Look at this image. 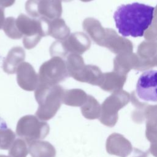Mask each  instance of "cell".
<instances>
[{
  "mask_svg": "<svg viewBox=\"0 0 157 157\" xmlns=\"http://www.w3.org/2000/svg\"><path fill=\"white\" fill-rule=\"evenodd\" d=\"M155 7L139 2L122 4L113 14L116 27L123 37H142L154 18Z\"/></svg>",
  "mask_w": 157,
  "mask_h": 157,
  "instance_id": "1",
  "label": "cell"
},
{
  "mask_svg": "<svg viewBox=\"0 0 157 157\" xmlns=\"http://www.w3.org/2000/svg\"><path fill=\"white\" fill-rule=\"evenodd\" d=\"M64 88L59 85H48L39 83L35 90L34 96L39 104L35 114L42 121L52 118L63 103Z\"/></svg>",
  "mask_w": 157,
  "mask_h": 157,
  "instance_id": "2",
  "label": "cell"
},
{
  "mask_svg": "<svg viewBox=\"0 0 157 157\" xmlns=\"http://www.w3.org/2000/svg\"><path fill=\"white\" fill-rule=\"evenodd\" d=\"M48 20L30 18L20 14L16 19V25L23 37V44L26 49L34 48L42 37L48 36Z\"/></svg>",
  "mask_w": 157,
  "mask_h": 157,
  "instance_id": "3",
  "label": "cell"
},
{
  "mask_svg": "<svg viewBox=\"0 0 157 157\" xmlns=\"http://www.w3.org/2000/svg\"><path fill=\"white\" fill-rule=\"evenodd\" d=\"M48 124L33 115L21 117L16 127L17 134L27 142V144L44 139L49 133Z\"/></svg>",
  "mask_w": 157,
  "mask_h": 157,
  "instance_id": "4",
  "label": "cell"
},
{
  "mask_svg": "<svg viewBox=\"0 0 157 157\" xmlns=\"http://www.w3.org/2000/svg\"><path fill=\"white\" fill-rule=\"evenodd\" d=\"M91 41L86 34L82 32L74 33L63 40L55 41L50 48L52 56H65L68 53L82 55L88 50Z\"/></svg>",
  "mask_w": 157,
  "mask_h": 157,
  "instance_id": "5",
  "label": "cell"
},
{
  "mask_svg": "<svg viewBox=\"0 0 157 157\" xmlns=\"http://www.w3.org/2000/svg\"><path fill=\"white\" fill-rule=\"evenodd\" d=\"M129 94L124 91H117L107 98L101 105L99 118L100 122L108 127L114 126L118 119V111L129 101Z\"/></svg>",
  "mask_w": 157,
  "mask_h": 157,
  "instance_id": "6",
  "label": "cell"
},
{
  "mask_svg": "<svg viewBox=\"0 0 157 157\" xmlns=\"http://www.w3.org/2000/svg\"><path fill=\"white\" fill-rule=\"evenodd\" d=\"M39 83L51 85H58L69 75L66 61L59 56H53L44 62L39 72Z\"/></svg>",
  "mask_w": 157,
  "mask_h": 157,
  "instance_id": "7",
  "label": "cell"
},
{
  "mask_svg": "<svg viewBox=\"0 0 157 157\" xmlns=\"http://www.w3.org/2000/svg\"><path fill=\"white\" fill-rule=\"evenodd\" d=\"M25 9L34 18L53 20L60 18L62 14L61 0H28Z\"/></svg>",
  "mask_w": 157,
  "mask_h": 157,
  "instance_id": "8",
  "label": "cell"
},
{
  "mask_svg": "<svg viewBox=\"0 0 157 157\" xmlns=\"http://www.w3.org/2000/svg\"><path fill=\"white\" fill-rule=\"evenodd\" d=\"M136 92L144 101L157 102V71L143 72L137 80Z\"/></svg>",
  "mask_w": 157,
  "mask_h": 157,
  "instance_id": "9",
  "label": "cell"
},
{
  "mask_svg": "<svg viewBox=\"0 0 157 157\" xmlns=\"http://www.w3.org/2000/svg\"><path fill=\"white\" fill-rule=\"evenodd\" d=\"M17 81L20 88L31 91L39 84V75L33 67L27 62H23L17 69Z\"/></svg>",
  "mask_w": 157,
  "mask_h": 157,
  "instance_id": "10",
  "label": "cell"
},
{
  "mask_svg": "<svg viewBox=\"0 0 157 157\" xmlns=\"http://www.w3.org/2000/svg\"><path fill=\"white\" fill-rule=\"evenodd\" d=\"M105 148L110 155L119 157H128L132 151L133 147L127 139L119 133H112L107 139Z\"/></svg>",
  "mask_w": 157,
  "mask_h": 157,
  "instance_id": "11",
  "label": "cell"
},
{
  "mask_svg": "<svg viewBox=\"0 0 157 157\" xmlns=\"http://www.w3.org/2000/svg\"><path fill=\"white\" fill-rule=\"evenodd\" d=\"M25 58V52L20 47L12 48L4 58L2 69L5 72L12 74L17 72L18 66L24 62Z\"/></svg>",
  "mask_w": 157,
  "mask_h": 157,
  "instance_id": "12",
  "label": "cell"
},
{
  "mask_svg": "<svg viewBox=\"0 0 157 157\" xmlns=\"http://www.w3.org/2000/svg\"><path fill=\"white\" fill-rule=\"evenodd\" d=\"M83 28L97 44L102 46L105 36V29L101 25L99 21L93 18H87L83 22Z\"/></svg>",
  "mask_w": 157,
  "mask_h": 157,
  "instance_id": "13",
  "label": "cell"
},
{
  "mask_svg": "<svg viewBox=\"0 0 157 157\" xmlns=\"http://www.w3.org/2000/svg\"><path fill=\"white\" fill-rule=\"evenodd\" d=\"M29 153L31 157H55L56 150L47 141L35 140L28 144Z\"/></svg>",
  "mask_w": 157,
  "mask_h": 157,
  "instance_id": "14",
  "label": "cell"
},
{
  "mask_svg": "<svg viewBox=\"0 0 157 157\" xmlns=\"http://www.w3.org/2000/svg\"><path fill=\"white\" fill-rule=\"evenodd\" d=\"M47 33L58 40H63L70 35V29L63 19L58 18L48 20Z\"/></svg>",
  "mask_w": 157,
  "mask_h": 157,
  "instance_id": "15",
  "label": "cell"
},
{
  "mask_svg": "<svg viewBox=\"0 0 157 157\" xmlns=\"http://www.w3.org/2000/svg\"><path fill=\"white\" fill-rule=\"evenodd\" d=\"M102 74L101 70L96 66L85 65L75 80L86 82L93 85H99Z\"/></svg>",
  "mask_w": 157,
  "mask_h": 157,
  "instance_id": "16",
  "label": "cell"
},
{
  "mask_svg": "<svg viewBox=\"0 0 157 157\" xmlns=\"http://www.w3.org/2000/svg\"><path fill=\"white\" fill-rule=\"evenodd\" d=\"M88 95L82 90L74 88L64 90L63 103L72 107H81L86 101Z\"/></svg>",
  "mask_w": 157,
  "mask_h": 157,
  "instance_id": "17",
  "label": "cell"
},
{
  "mask_svg": "<svg viewBox=\"0 0 157 157\" xmlns=\"http://www.w3.org/2000/svg\"><path fill=\"white\" fill-rule=\"evenodd\" d=\"M82 115L86 119L94 120L99 118L101 106L98 101L92 96L88 95L86 101L80 107Z\"/></svg>",
  "mask_w": 157,
  "mask_h": 157,
  "instance_id": "18",
  "label": "cell"
},
{
  "mask_svg": "<svg viewBox=\"0 0 157 157\" xmlns=\"http://www.w3.org/2000/svg\"><path fill=\"white\" fill-rule=\"evenodd\" d=\"M66 64L69 75L74 79L79 75L85 66L83 58L80 55L75 53H70L67 56Z\"/></svg>",
  "mask_w": 157,
  "mask_h": 157,
  "instance_id": "19",
  "label": "cell"
},
{
  "mask_svg": "<svg viewBox=\"0 0 157 157\" xmlns=\"http://www.w3.org/2000/svg\"><path fill=\"white\" fill-rule=\"evenodd\" d=\"M15 139V134L8 128L6 123L0 118V149H9Z\"/></svg>",
  "mask_w": 157,
  "mask_h": 157,
  "instance_id": "20",
  "label": "cell"
},
{
  "mask_svg": "<svg viewBox=\"0 0 157 157\" xmlns=\"http://www.w3.org/2000/svg\"><path fill=\"white\" fill-rule=\"evenodd\" d=\"M29 153L26 142L23 139H17L9 149L10 157H26Z\"/></svg>",
  "mask_w": 157,
  "mask_h": 157,
  "instance_id": "21",
  "label": "cell"
},
{
  "mask_svg": "<svg viewBox=\"0 0 157 157\" xmlns=\"http://www.w3.org/2000/svg\"><path fill=\"white\" fill-rule=\"evenodd\" d=\"M2 29L6 34L11 39H19L23 37L17 28L16 19L13 17H9L5 19Z\"/></svg>",
  "mask_w": 157,
  "mask_h": 157,
  "instance_id": "22",
  "label": "cell"
},
{
  "mask_svg": "<svg viewBox=\"0 0 157 157\" xmlns=\"http://www.w3.org/2000/svg\"><path fill=\"white\" fill-rule=\"evenodd\" d=\"M150 146L147 151L155 157H157V134L152 137L149 140Z\"/></svg>",
  "mask_w": 157,
  "mask_h": 157,
  "instance_id": "23",
  "label": "cell"
},
{
  "mask_svg": "<svg viewBox=\"0 0 157 157\" xmlns=\"http://www.w3.org/2000/svg\"><path fill=\"white\" fill-rule=\"evenodd\" d=\"M145 152L141 151L140 150L134 148L131 153L128 157H145Z\"/></svg>",
  "mask_w": 157,
  "mask_h": 157,
  "instance_id": "24",
  "label": "cell"
},
{
  "mask_svg": "<svg viewBox=\"0 0 157 157\" xmlns=\"http://www.w3.org/2000/svg\"><path fill=\"white\" fill-rule=\"evenodd\" d=\"M15 0H0V6L4 8L12 6Z\"/></svg>",
  "mask_w": 157,
  "mask_h": 157,
  "instance_id": "25",
  "label": "cell"
},
{
  "mask_svg": "<svg viewBox=\"0 0 157 157\" xmlns=\"http://www.w3.org/2000/svg\"><path fill=\"white\" fill-rule=\"evenodd\" d=\"M4 7H1L0 6V29L2 28L4 23L5 21V18H4Z\"/></svg>",
  "mask_w": 157,
  "mask_h": 157,
  "instance_id": "26",
  "label": "cell"
},
{
  "mask_svg": "<svg viewBox=\"0 0 157 157\" xmlns=\"http://www.w3.org/2000/svg\"><path fill=\"white\" fill-rule=\"evenodd\" d=\"M0 157H10V156H6V155H0Z\"/></svg>",
  "mask_w": 157,
  "mask_h": 157,
  "instance_id": "27",
  "label": "cell"
},
{
  "mask_svg": "<svg viewBox=\"0 0 157 157\" xmlns=\"http://www.w3.org/2000/svg\"><path fill=\"white\" fill-rule=\"evenodd\" d=\"M61 1H66V2H69V1H71L72 0H61Z\"/></svg>",
  "mask_w": 157,
  "mask_h": 157,
  "instance_id": "28",
  "label": "cell"
}]
</instances>
